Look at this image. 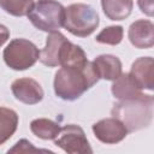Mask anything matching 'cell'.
Listing matches in <instances>:
<instances>
[{
	"mask_svg": "<svg viewBox=\"0 0 154 154\" xmlns=\"http://www.w3.org/2000/svg\"><path fill=\"white\" fill-rule=\"evenodd\" d=\"M99 79L114 81L122 75V61L112 54H101L91 61Z\"/></svg>",
	"mask_w": 154,
	"mask_h": 154,
	"instance_id": "cell-11",
	"label": "cell"
},
{
	"mask_svg": "<svg viewBox=\"0 0 154 154\" xmlns=\"http://www.w3.org/2000/svg\"><path fill=\"white\" fill-rule=\"evenodd\" d=\"M93 132L95 137L106 144H116L122 142L129 134L125 125L117 118H105L96 122L93 125Z\"/></svg>",
	"mask_w": 154,
	"mask_h": 154,
	"instance_id": "cell-7",
	"label": "cell"
},
{
	"mask_svg": "<svg viewBox=\"0 0 154 154\" xmlns=\"http://www.w3.org/2000/svg\"><path fill=\"white\" fill-rule=\"evenodd\" d=\"M87 55L84 51L70 42L69 40H65L61 45L60 53H59V66H76V67H83L88 64Z\"/></svg>",
	"mask_w": 154,
	"mask_h": 154,
	"instance_id": "cell-13",
	"label": "cell"
},
{
	"mask_svg": "<svg viewBox=\"0 0 154 154\" xmlns=\"http://www.w3.org/2000/svg\"><path fill=\"white\" fill-rule=\"evenodd\" d=\"M36 152H41V149L35 148L28 140L23 138L20 141H18L13 148L8 149V153H36Z\"/></svg>",
	"mask_w": 154,
	"mask_h": 154,
	"instance_id": "cell-20",
	"label": "cell"
},
{
	"mask_svg": "<svg viewBox=\"0 0 154 154\" xmlns=\"http://www.w3.org/2000/svg\"><path fill=\"white\" fill-rule=\"evenodd\" d=\"M131 78L141 89L153 90L154 88V60L152 57H141L136 59L129 72Z\"/></svg>",
	"mask_w": 154,
	"mask_h": 154,
	"instance_id": "cell-9",
	"label": "cell"
},
{
	"mask_svg": "<svg viewBox=\"0 0 154 154\" xmlns=\"http://www.w3.org/2000/svg\"><path fill=\"white\" fill-rule=\"evenodd\" d=\"M137 5L142 13L148 17L154 16V0H137Z\"/></svg>",
	"mask_w": 154,
	"mask_h": 154,
	"instance_id": "cell-21",
	"label": "cell"
},
{
	"mask_svg": "<svg viewBox=\"0 0 154 154\" xmlns=\"http://www.w3.org/2000/svg\"><path fill=\"white\" fill-rule=\"evenodd\" d=\"M54 144L70 154H91L93 149L88 142L84 130L79 125L69 124L60 128Z\"/></svg>",
	"mask_w": 154,
	"mask_h": 154,
	"instance_id": "cell-6",
	"label": "cell"
},
{
	"mask_svg": "<svg viewBox=\"0 0 154 154\" xmlns=\"http://www.w3.org/2000/svg\"><path fill=\"white\" fill-rule=\"evenodd\" d=\"M67 40L61 32L53 31L49 32V35L46 38V46L42 51H40V58L38 60L48 67H57L59 66V53L61 45L64 41Z\"/></svg>",
	"mask_w": 154,
	"mask_h": 154,
	"instance_id": "cell-12",
	"label": "cell"
},
{
	"mask_svg": "<svg viewBox=\"0 0 154 154\" xmlns=\"http://www.w3.org/2000/svg\"><path fill=\"white\" fill-rule=\"evenodd\" d=\"M31 132L41 140H54L59 131L60 126L58 123L47 119V118H36L30 123Z\"/></svg>",
	"mask_w": 154,
	"mask_h": 154,
	"instance_id": "cell-17",
	"label": "cell"
},
{
	"mask_svg": "<svg viewBox=\"0 0 154 154\" xmlns=\"http://www.w3.org/2000/svg\"><path fill=\"white\" fill-rule=\"evenodd\" d=\"M111 91L113 96L118 100L134 99L143 94L142 89L135 83L129 73H122L117 79H114L111 87Z\"/></svg>",
	"mask_w": 154,
	"mask_h": 154,
	"instance_id": "cell-14",
	"label": "cell"
},
{
	"mask_svg": "<svg viewBox=\"0 0 154 154\" xmlns=\"http://www.w3.org/2000/svg\"><path fill=\"white\" fill-rule=\"evenodd\" d=\"M18 126V114L16 111L0 107V146L10 140Z\"/></svg>",
	"mask_w": 154,
	"mask_h": 154,
	"instance_id": "cell-16",
	"label": "cell"
},
{
	"mask_svg": "<svg viewBox=\"0 0 154 154\" xmlns=\"http://www.w3.org/2000/svg\"><path fill=\"white\" fill-rule=\"evenodd\" d=\"M128 37L136 48H150L154 45V24L148 19L135 20L129 26Z\"/></svg>",
	"mask_w": 154,
	"mask_h": 154,
	"instance_id": "cell-10",
	"label": "cell"
},
{
	"mask_svg": "<svg viewBox=\"0 0 154 154\" xmlns=\"http://www.w3.org/2000/svg\"><path fill=\"white\" fill-rule=\"evenodd\" d=\"M11 90L13 96L25 105L38 103L45 96V91L41 84L29 77H23L13 81L11 84Z\"/></svg>",
	"mask_w": 154,
	"mask_h": 154,
	"instance_id": "cell-8",
	"label": "cell"
},
{
	"mask_svg": "<svg viewBox=\"0 0 154 154\" xmlns=\"http://www.w3.org/2000/svg\"><path fill=\"white\" fill-rule=\"evenodd\" d=\"M124 36V30L122 25H111L105 29H102L95 37L96 42L102 45H109V46H117L122 42Z\"/></svg>",
	"mask_w": 154,
	"mask_h": 154,
	"instance_id": "cell-19",
	"label": "cell"
},
{
	"mask_svg": "<svg viewBox=\"0 0 154 154\" xmlns=\"http://www.w3.org/2000/svg\"><path fill=\"white\" fill-rule=\"evenodd\" d=\"M32 6L34 0H0V7L14 17L26 16Z\"/></svg>",
	"mask_w": 154,
	"mask_h": 154,
	"instance_id": "cell-18",
	"label": "cell"
},
{
	"mask_svg": "<svg viewBox=\"0 0 154 154\" xmlns=\"http://www.w3.org/2000/svg\"><path fill=\"white\" fill-rule=\"evenodd\" d=\"M10 37V30L7 29L6 25L0 24V47L4 46V43L8 40Z\"/></svg>",
	"mask_w": 154,
	"mask_h": 154,
	"instance_id": "cell-22",
	"label": "cell"
},
{
	"mask_svg": "<svg viewBox=\"0 0 154 154\" xmlns=\"http://www.w3.org/2000/svg\"><path fill=\"white\" fill-rule=\"evenodd\" d=\"M99 23V14L90 5L72 4L65 8L64 28L75 36L87 37L91 35Z\"/></svg>",
	"mask_w": 154,
	"mask_h": 154,
	"instance_id": "cell-3",
	"label": "cell"
},
{
	"mask_svg": "<svg viewBox=\"0 0 154 154\" xmlns=\"http://www.w3.org/2000/svg\"><path fill=\"white\" fill-rule=\"evenodd\" d=\"M2 57L10 69L24 71L36 64L40 58V51L35 43L26 38H14L6 46Z\"/></svg>",
	"mask_w": 154,
	"mask_h": 154,
	"instance_id": "cell-5",
	"label": "cell"
},
{
	"mask_svg": "<svg viewBox=\"0 0 154 154\" xmlns=\"http://www.w3.org/2000/svg\"><path fill=\"white\" fill-rule=\"evenodd\" d=\"M105 16L111 20H124L132 11L134 0H101Z\"/></svg>",
	"mask_w": 154,
	"mask_h": 154,
	"instance_id": "cell-15",
	"label": "cell"
},
{
	"mask_svg": "<svg viewBox=\"0 0 154 154\" xmlns=\"http://www.w3.org/2000/svg\"><path fill=\"white\" fill-rule=\"evenodd\" d=\"M99 78L93 69L91 61L83 67L61 66L54 76V93L65 101H75L79 99L88 89H90Z\"/></svg>",
	"mask_w": 154,
	"mask_h": 154,
	"instance_id": "cell-1",
	"label": "cell"
},
{
	"mask_svg": "<svg viewBox=\"0 0 154 154\" xmlns=\"http://www.w3.org/2000/svg\"><path fill=\"white\" fill-rule=\"evenodd\" d=\"M26 16L31 24L41 31H59L64 26L65 7L55 0H37Z\"/></svg>",
	"mask_w": 154,
	"mask_h": 154,
	"instance_id": "cell-4",
	"label": "cell"
},
{
	"mask_svg": "<svg viewBox=\"0 0 154 154\" xmlns=\"http://www.w3.org/2000/svg\"><path fill=\"white\" fill-rule=\"evenodd\" d=\"M154 99L152 95L142 94L138 97L119 100L111 111L112 116L119 119L129 132L147 128L153 118Z\"/></svg>",
	"mask_w": 154,
	"mask_h": 154,
	"instance_id": "cell-2",
	"label": "cell"
}]
</instances>
